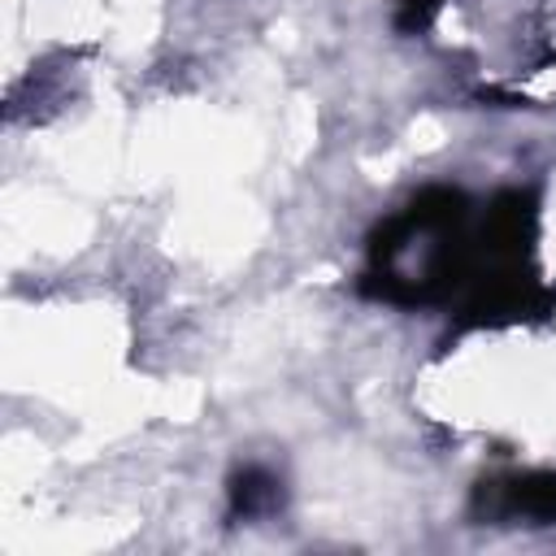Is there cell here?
I'll list each match as a JSON object with an SVG mask.
<instances>
[{"instance_id":"4","label":"cell","mask_w":556,"mask_h":556,"mask_svg":"<svg viewBox=\"0 0 556 556\" xmlns=\"http://www.w3.org/2000/svg\"><path fill=\"white\" fill-rule=\"evenodd\" d=\"M443 0H395V30L400 35H421L434 26Z\"/></svg>"},{"instance_id":"1","label":"cell","mask_w":556,"mask_h":556,"mask_svg":"<svg viewBox=\"0 0 556 556\" xmlns=\"http://www.w3.org/2000/svg\"><path fill=\"white\" fill-rule=\"evenodd\" d=\"M478 269V217L460 187H426L378 222L365 243L361 291L387 304H456Z\"/></svg>"},{"instance_id":"3","label":"cell","mask_w":556,"mask_h":556,"mask_svg":"<svg viewBox=\"0 0 556 556\" xmlns=\"http://www.w3.org/2000/svg\"><path fill=\"white\" fill-rule=\"evenodd\" d=\"M226 495H230V517L235 521H252V517H265V513L282 508V482L261 465L235 469Z\"/></svg>"},{"instance_id":"2","label":"cell","mask_w":556,"mask_h":556,"mask_svg":"<svg viewBox=\"0 0 556 556\" xmlns=\"http://www.w3.org/2000/svg\"><path fill=\"white\" fill-rule=\"evenodd\" d=\"M473 513L486 521H530L552 526L556 521V469H526L504 478H482L473 486Z\"/></svg>"}]
</instances>
